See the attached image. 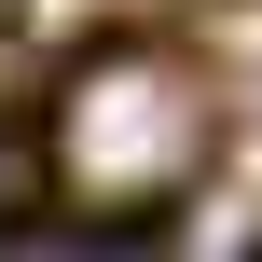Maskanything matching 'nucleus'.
I'll return each mask as SVG.
<instances>
[{
	"label": "nucleus",
	"mask_w": 262,
	"mask_h": 262,
	"mask_svg": "<svg viewBox=\"0 0 262 262\" xmlns=\"http://www.w3.org/2000/svg\"><path fill=\"white\" fill-rule=\"evenodd\" d=\"M207 152H221V83L180 41H97L41 124V180L83 221H166L207 180Z\"/></svg>",
	"instance_id": "f257e3e1"
},
{
	"label": "nucleus",
	"mask_w": 262,
	"mask_h": 262,
	"mask_svg": "<svg viewBox=\"0 0 262 262\" xmlns=\"http://www.w3.org/2000/svg\"><path fill=\"white\" fill-rule=\"evenodd\" d=\"M0 207H14V166H0Z\"/></svg>",
	"instance_id": "f03ea898"
}]
</instances>
